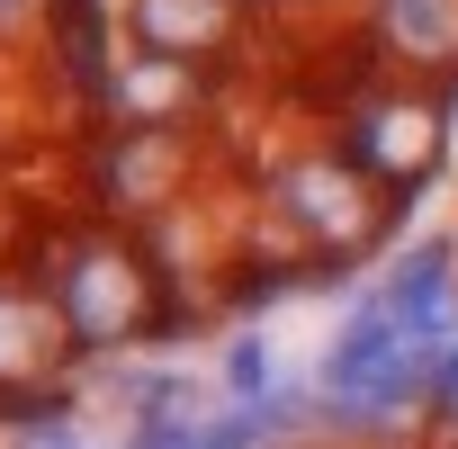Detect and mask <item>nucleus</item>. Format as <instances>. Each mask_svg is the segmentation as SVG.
<instances>
[{
    "label": "nucleus",
    "mask_w": 458,
    "mask_h": 449,
    "mask_svg": "<svg viewBox=\"0 0 458 449\" xmlns=\"http://www.w3.org/2000/svg\"><path fill=\"white\" fill-rule=\"evenodd\" d=\"M369 55L404 81L458 72V0H369Z\"/></svg>",
    "instance_id": "6"
},
{
    "label": "nucleus",
    "mask_w": 458,
    "mask_h": 449,
    "mask_svg": "<svg viewBox=\"0 0 458 449\" xmlns=\"http://www.w3.org/2000/svg\"><path fill=\"white\" fill-rule=\"evenodd\" d=\"M243 10L252 0H126V37H135V55L207 72V64H225L243 46V28H252Z\"/></svg>",
    "instance_id": "5"
},
{
    "label": "nucleus",
    "mask_w": 458,
    "mask_h": 449,
    "mask_svg": "<svg viewBox=\"0 0 458 449\" xmlns=\"http://www.w3.org/2000/svg\"><path fill=\"white\" fill-rule=\"evenodd\" d=\"M261 207L288 224L315 261H360V252H377V234L395 224L404 198L386 180H369L342 144H306V153H279L261 171Z\"/></svg>",
    "instance_id": "2"
},
{
    "label": "nucleus",
    "mask_w": 458,
    "mask_h": 449,
    "mask_svg": "<svg viewBox=\"0 0 458 449\" xmlns=\"http://www.w3.org/2000/svg\"><path fill=\"white\" fill-rule=\"evenodd\" d=\"M225 395H243V404L270 395V360H261V342H234V351H225Z\"/></svg>",
    "instance_id": "8"
},
{
    "label": "nucleus",
    "mask_w": 458,
    "mask_h": 449,
    "mask_svg": "<svg viewBox=\"0 0 458 449\" xmlns=\"http://www.w3.org/2000/svg\"><path fill=\"white\" fill-rule=\"evenodd\" d=\"M55 10H64V0H0V46H10V37H37V28H55Z\"/></svg>",
    "instance_id": "9"
},
{
    "label": "nucleus",
    "mask_w": 458,
    "mask_h": 449,
    "mask_svg": "<svg viewBox=\"0 0 458 449\" xmlns=\"http://www.w3.org/2000/svg\"><path fill=\"white\" fill-rule=\"evenodd\" d=\"M64 315V342L72 351H117L135 333L162 324V270L144 252V234H117V224H81L72 243L46 252V279H37Z\"/></svg>",
    "instance_id": "1"
},
{
    "label": "nucleus",
    "mask_w": 458,
    "mask_h": 449,
    "mask_svg": "<svg viewBox=\"0 0 458 449\" xmlns=\"http://www.w3.org/2000/svg\"><path fill=\"white\" fill-rule=\"evenodd\" d=\"M333 144H342L369 180H386L395 198H413V189L440 171V153H449V90H440V81H404V72L360 81V90L342 99Z\"/></svg>",
    "instance_id": "3"
},
{
    "label": "nucleus",
    "mask_w": 458,
    "mask_h": 449,
    "mask_svg": "<svg viewBox=\"0 0 458 449\" xmlns=\"http://www.w3.org/2000/svg\"><path fill=\"white\" fill-rule=\"evenodd\" d=\"M99 99H108V117H117V126H180L207 90H198V72H189V64L144 55V64H117Z\"/></svg>",
    "instance_id": "7"
},
{
    "label": "nucleus",
    "mask_w": 458,
    "mask_h": 449,
    "mask_svg": "<svg viewBox=\"0 0 458 449\" xmlns=\"http://www.w3.org/2000/svg\"><path fill=\"white\" fill-rule=\"evenodd\" d=\"M90 189H99L108 216H135V224L171 216V198L189 189V144H180V126H108V144L90 153Z\"/></svg>",
    "instance_id": "4"
}]
</instances>
